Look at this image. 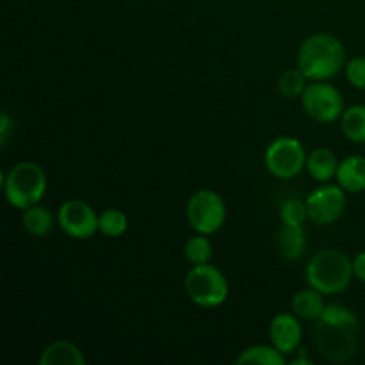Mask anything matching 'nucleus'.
Returning a JSON list of instances; mask_svg holds the SVG:
<instances>
[{
  "instance_id": "aec40b11",
  "label": "nucleus",
  "mask_w": 365,
  "mask_h": 365,
  "mask_svg": "<svg viewBox=\"0 0 365 365\" xmlns=\"http://www.w3.org/2000/svg\"><path fill=\"white\" fill-rule=\"evenodd\" d=\"M214 255V246L209 235L198 234L189 237L184 245V257L191 266H198V264H209Z\"/></svg>"
},
{
  "instance_id": "9d476101",
  "label": "nucleus",
  "mask_w": 365,
  "mask_h": 365,
  "mask_svg": "<svg viewBox=\"0 0 365 365\" xmlns=\"http://www.w3.org/2000/svg\"><path fill=\"white\" fill-rule=\"evenodd\" d=\"M57 225L68 237L88 241L98 232V214L84 200H68L57 210Z\"/></svg>"
},
{
  "instance_id": "bb28decb",
  "label": "nucleus",
  "mask_w": 365,
  "mask_h": 365,
  "mask_svg": "<svg viewBox=\"0 0 365 365\" xmlns=\"http://www.w3.org/2000/svg\"><path fill=\"white\" fill-rule=\"evenodd\" d=\"M291 365H312V360L309 356V349L298 348L296 349V359L292 360Z\"/></svg>"
},
{
  "instance_id": "a878e982",
  "label": "nucleus",
  "mask_w": 365,
  "mask_h": 365,
  "mask_svg": "<svg viewBox=\"0 0 365 365\" xmlns=\"http://www.w3.org/2000/svg\"><path fill=\"white\" fill-rule=\"evenodd\" d=\"M11 127H13V121H11L9 114L4 110L2 116H0V143H2V145H6V141L9 139Z\"/></svg>"
},
{
  "instance_id": "423d86ee",
  "label": "nucleus",
  "mask_w": 365,
  "mask_h": 365,
  "mask_svg": "<svg viewBox=\"0 0 365 365\" xmlns=\"http://www.w3.org/2000/svg\"><path fill=\"white\" fill-rule=\"evenodd\" d=\"M185 216L192 230L198 234L214 235L227 221V203L220 192L212 189H200L189 196Z\"/></svg>"
},
{
  "instance_id": "393cba45",
  "label": "nucleus",
  "mask_w": 365,
  "mask_h": 365,
  "mask_svg": "<svg viewBox=\"0 0 365 365\" xmlns=\"http://www.w3.org/2000/svg\"><path fill=\"white\" fill-rule=\"evenodd\" d=\"M353 274L365 284V252L356 253L353 259Z\"/></svg>"
},
{
  "instance_id": "0eeeda50",
  "label": "nucleus",
  "mask_w": 365,
  "mask_h": 365,
  "mask_svg": "<svg viewBox=\"0 0 365 365\" xmlns=\"http://www.w3.org/2000/svg\"><path fill=\"white\" fill-rule=\"evenodd\" d=\"M307 150L299 139L280 135L273 139L264 153L266 170L280 180L296 178L307 166Z\"/></svg>"
},
{
  "instance_id": "f257e3e1",
  "label": "nucleus",
  "mask_w": 365,
  "mask_h": 365,
  "mask_svg": "<svg viewBox=\"0 0 365 365\" xmlns=\"http://www.w3.org/2000/svg\"><path fill=\"white\" fill-rule=\"evenodd\" d=\"M359 317L348 307L328 303L323 316L314 327V342L324 360L334 364L348 362L359 349Z\"/></svg>"
},
{
  "instance_id": "6e6552de",
  "label": "nucleus",
  "mask_w": 365,
  "mask_h": 365,
  "mask_svg": "<svg viewBox=\"0 0 365 365\" xmlns=\"http://www.w3.org/2000/svg\"><path fill=\"white\" fill-rule=\"evenodd\" d=\"M299 100L303 110L317 123H335L346 110L344 96L328 81H310Z\"/></svg>"
},
{
  "instance_id": "f8f14e48",
  "label": "nucleus",
  "mask_w": 365,
  "mask_h": 365,
  "mask_svg": "<svg viewBox=\"0 0 365 365\" xmlns=\"http://www.w3.org/2000/svg\"><path fill=\"white\" fill-rule=\"evenodd\" d=\"M341 160L337 159L334 150L327 148V146H319V148L312 150L307 155V166L305 170L309 171L310 177L319 184H327V182L334 180L337 175V168Z\"/></svg>"
},
{
  "instance_id": "a211bd4d",
  "label": "nucleus",
  "mask_w": 365,
  "mask_h": 365,
  "mask_svg": "<svg viewBox=\"0 0 365 365\" xmlns=\"http://www.w3.org/2000/svg\"><path fill=\"white\" fill-rule=\"evenodd\" d=\"M341 130L349 141L364 145L365 143V106L356 103V106L346 107L341 116Z\"/></svg>"
},
{
  "instance_id": "9b49d317",
  "label": "nucleus",
  "mask_w": 365,
  "mask_h": 365,
  "mask_svg": "<svg viewBox=\"0 0 365 365\" xmlns=\"http://www.w3.org/2000/svg\"><path fill=\"white\" fill-rule=\"evenodd\" d=\"M269 339L271 344L285 356L296 353L303 341V328L299 317L294 312L277 314L269 324Z\"/></svg>"
},
{
  "instance_id": "7ed1b4c3",
  "label": "nucleus",
  "mask_w": 365,
  "mask_h": 365,
  "mask_svg": "<svg viewBox=\"0 0 365 365\" xmlns=\"http://www.w3.org/2000/svg\"><path fill=\"white\" fill-rule=\"evenodd\" d=\"M310 287L317 289L324 296H334L346 291L353 280V259L335 248L319 250L309 260L305 269Z\"/></svg>"
},
{
  "instance_id": "20e7f679",
  "label": "nucleus",
  "mask_w": 365,
  "mask_h": 365,
  "mask_svg": "<svg viewBox=\"0 0 365 365\" xmlns=\"http://www.w3.org/2000/svg\"><path fill=\"white\" fill-rule=\"evenodd\" d=\"M46 173L39 164L24 160L11 168L4 177V196L13 209L25 210L41 203L46 192Z\"/></svg>"
},
{
  "instance_id": "f03ea898",
  "label": "nucleus",
  "mask_w": 365,
  "mask_h": 365,
  "mask_svg": "<svg viewBox=\"0 0 365 365\" xmlns=\"http://www.w3.org/2000/svg\"><path fill=\"white\" fill-rule=\"evenodd\" d=\"M296 63L309 81H330L346 66V48L335 36L317 32L303 39Z\"/></svg>"
},
{
  "instance_id": "412c9836",
  "label": "nucleus",
  "mask_w": 365,
  "mask_h": 365,
  "mask_svg": "<svg viewBox=\"0 0 365 365\" xmlns=\"http://www.w3.org/2000/svg\"><path fill=\"white\" fill-rule=\"evenodd\" d=\"M128 230V216L120 209H106L98 214V232L106 237H121Z\"/></svg>"
},
{
  "instance_id": "6ab92c4d",
  "label": "nucleus",
  "mask_w": 365,
  "mask_h": 365,
  "mask_svg": "<svg viewBox=\"0 0 365 365\" xmlns=\"http://www.w3.org/2000/svg\"><path fill=\"white\" fill-rule=\"evenodd\" d=\"M284 365L285 355L278 351L273 344H255L246 348L237 356V365Z\"/></svg>"
},
{
  "instance_id": "dca6fc26",
  "label": "nucleus",
  "mask_w": 365,
  "mask_h": 365,
  "mask_svg": "<svg viewBox=\"0 0 365 365\" xmlns=\"http://www.w3.org/2000/svg\"><path fill=\"white\" fill-rule=\"evenodd\" d=\"M327 303H324V294L317 289L310 287L296 292L292 298V312L303 321H317L323 316Z\"/></svg>"
},
{
  "instance_id": "2eb2a0df",
  "label": "nucleus",
  "mask_w": 365,
  "mask_h": 365,
  "mask_svg": "<svg viewBox=\"0 0 365 365\" xmlns=\"http://www.w3.org/2000/svg\"><path fill=\"white\" fill-rule=\"evenodd\" d=\"M53 225H56V216L48 207L41 205V203L21 210V227L27 234L34 235V237L43 239L50 235V232L53 230Z\"/></svg>"
},
{
  "instance_id": "4468645a",
  "label": "nucleus",
  "mask_w": 365,
  "mask_h": 365,
  "mask_svg": "<svg viewBox=\"0 0 365 365\" xmlns=\"http://www.w3.org/2000/svg\"><path fill=\"white\" fill-rule=\"evenodd\" d=\"M41 365H84L86 356L77 344L70 341H56L46 346L39 356Z\"/></svg>"
},
{
  "instance_id": "5701e85b",
  "label": "nucleus",
  "mask_w": 365,
  "mask_h": 365,
  "mask_svg": "<svg viewBox=\"0 0 365 365\" xmlns=\"http://www.w3.org/2000/svg\"><path fill=\"white\" fill-rule=\"evenodd\" d=\"M282 225H292V227H303L309 220V209L307 202L299 198H289L280 207Z\"/></svg>"
},
{
  "instance_id": "b1692460",
  "label": "nucleus",
  "mask_w": 365,
  "mask_h": 365,
  "mask_svg": "<svg viewBox=\"0 0 365 365\" xmlns=\"http://www.w3.org/2000/svg\"><path fill=\"white\" fill-rule=\"evenodd\" d=\"M346 78L356 89H365V57L359 56L348 61L344 66Z\"/></svg>"
},
{
  "instance_id": "ddd939ff",
  "label": "nucleus",
  "mask_w": 365,
  "mask_h": 365,
  "mask_svg": "<svg viewBox=\"0 0 365 365\" xmlns=\"http://www.w3.org/2000/svg\"><path fill=\"white\" fill-rule=\"evenodd\" d=\"M335 180L346 192L365 191V157L349 155L344 160H341Z\"/></svg>"
},
{
  "instance_id": "39448f33",
  "label": "nucleus",
  "mask_w": 365,
  "mask_h": 365,
  "mask_svg": "<svg viewBox=\"0 0 365 365\" xmlns=\"http://www.w3.org/2000/svg\"><path fill=\"white\" fill-rule=\"evenodd\" d=\"M184 287L189 299L202 309H216L223 305L230 292V285L223 271L210 262L192 266L185 274Z\"/></svg>"
},
{
  "instance_id": "f3484780",
  "label": "nucleus",
  "mask_w": 365,
  "mask_h": 365,
  "mask_svg": "<svg viewBox=\"0 0 365 365\" xmlns=\"http://www.w3.org/2000/svg\"><path fill=\"white\" fill-rule=\"evenodd\" d=\"M277 248L282 259L298 260L307 248V234L303 227L282 225L277 237Z\"/></svg>"
},
{
  "instance_id": "1a4fd4ad",
  "label": "nucleus",
  "mask_w": 365,
  "mask_h": 365,
  "mask_svg": "<svg viewBox=\"0 0 365 365\" xmlns=\"http://www.w3.org/2000/svg\"><path fill=\"white\" fill-rule=\"evenodd\" d=\"M309 220L319 227L337 223L346 210V191L339 184H321L309 195Z\"/></svg>"
},
{
  "instance_id": "4be33fe9",
  "label": "nucleus",
  "mask_w": 365,
  "mask_h": 365,
  "mask_svg": "<svg viewBox=\"0 0 365 365\" xmlns=\"http://www.w3.org/2000/svg\"><path fill=\"white\" fill-rule=\"evenodd\" d=\"M309 82L310 81L307 78V75L299 68H292V70H287L285 73L280 75V78H278V91L287 100L302 98Z\"/></svg>"
}]
</instances>
